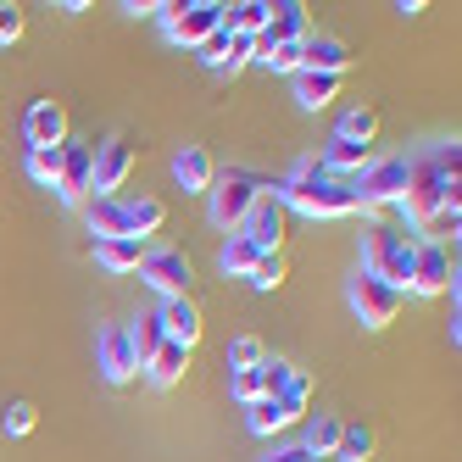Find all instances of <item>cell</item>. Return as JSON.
Segmentation results:
<instances>
[{
	"label": "cell",
	"instance_id": "1",
	"mask_svg": "<svg viewBox=\"0 0 462 462\" xmlns=\"http://www.w3.org/2000/svg\"><path fill=\"white\" fill-rule=\"evenodd\" d=\"M268 195L279 207H295L301 217H351L356 212V195L346 179H328L318 156H301L284 179L268 184Z\"/></svg>",
	"mask_w": 462,
	"mask_h": 462
},
{
	"label": "cell",
	"instance_id": "2",
	"mask_svg": "<svg viewBox=\"0 0 462 462\" xmlns=\"http://www.w3.org/2000/svg\"><path fill=\"white\" fill-rule=\"evenodd\" d=\"M457 168H462V151H457V140L451 145H440L435 156H423V162H412V179H407V195L395 201V212H402L407 223H429L440 207H457Z\"/></svg>",
	"mask_w": 462,
	"mask_h": 462
},
{
	"label": "cell",
	"instance_id": "3",
	"mask_svg": "<svg viewBox=\"0 0 462 462\" xmlns=\"http://www.w3.org/2000/svg\"><path fill=\"white\" fill-rule=\"evenodd\" d=\"M412 235L402 223H368V235H362V273H374L395 290H407L412 279Z\"/></svg>",
	"mask_w": 462,
	"mask_h": 462
},
{
	"label": "cell",
	"instance_id": "4",
	"mask_svg": "<svg viewBox=\"0 0 462 462\" xmlns=\"http://www.w3.org/2000/svg\"><path fill=\"white\" fill-rule=\"evenodd\" d=\"M407 179H412V162L407 156H374L362 173H351V195H356V212L368 207H395L407 195Z\"/></svg>",
	"mask_w": 462,
	"mask_h": 462
},
{
	"label": "cell",
	"instance_id": "5",
	"mask_svg": "<svg viewBox=\"0 0 462 462\" xmlns=\"http://www.w3.org/2000/svg\"><path fill=\"white\" fill-rule=\"evenodd\" d=\"M268 189V179H256L251 168H228V173H217L212 179V189H207V212H212V223L217 228H240V217L251 212V201Z\"/></svg>",
	"mask_w": 462,
	"mask_h": 462
},
{
	"label": "cell",
	"instance_id": "6",
	"mask_svg": "<svg viewBox=\"0 0 462 462\" xmlns=\"http://www.w3.org/2000/svg\"><path fill=\"white\" fill-rule=\"evenodd\" d=\"M162 28H168V40L173 45H207L217 28H228V6L223 0H189V6H156Z\"/></svg>",
	"mask_w": 462,
	"mask_h": 462
},
{
	"label": "cell",
	"instance_id": "7",
	"mask_svg": "<svg viewBox=\"0 0 462 462\" xmlns=\"http://www.w3.org/2000/svg\"><path fill=\"white\" fill-rule=\"evenodd\" d=\"M346 301H351V312H356L362 328H384V323H395V312H402L407 290H395V284H384V279L356 268V279L346 284Z\"/></svg>",
	"mask_w": 462,
	"mask_h": 462
},
{
	"label": "cell",
	"instance_id": "8",
	"mask_svg": "<svg viewBox=\"0 0 462 462\" xmlns=\"http://www.w3.org/2000/svg\"><path fill=\"white\" fill-rule=\"evenodd\" d=\"M412 295H446L457 290V262L446 251V240H418L412 245V279H407Z\"/></svg>",
	"mask_w": 462,
	"mask_h": 462
},
{
	"label": "cell",
	"instance_id": "9",
	"mask_svg": "<svg viewBox=\"0 0 462 462\" xmlns=\"http://www.w3.org/2000/svg\"><path fill=\"white\" fill-rule=\"evenodd\" d=\"M140 273H145V284H151V290H162V295H189V284H195L189 256H184V251H168V245L145 251Z\"/></svg>",
	"mask_w": 462,
	"mask_h": 462
},
{
	"label": "cell",
	"instance_id": "10",
	"mask_svg": "<svg viewBox=\"0 0 462 462\" xmlns=\"http://www.w3.org/2000/svg\"><path fill=\"white\" fill-rule=\"evenodd\" d=\"M23 140H28V151L68 145V106H61V101H34L28 117H23Z\"/></svg>",
	"mask_w": 462,
	"mask_h": 462
},
{
	"label": "cell",
	"instance_id": "11",
	"mask_svg": "<svg viewBox=\"0 0 462 462\" xmlns=\"http://www.w3.org/2000/svg\"><path fill=\"white\" fill-rule=\"evenodd\" d=\"M235 235H245L256 251H279V240H284V207L273 201L268 189H262L256 201H251V212L240 217V228H235Z\"/></svg>",
	"mask_w": 462,
	"mask_h": 462
},
{
	"label": "cell",
	"instance_id": "12",
	"mask_svg": "<svg viewBox=\"0 0 462 462\" xmlns=\"http://www.w3.org/2000/svg\"><path fill=\"white\" fill-rule=\"evenodd\" d=\"M128 168H134V145L128 140H101L95 145V173H89V189L95 195H117Z\"/></svg>",
	"mask_w": 462,
	"mask_h": 462
},
{
	"label": "cell",
	"instance_id": "13",
	"mask_svg": "<svg viewBox=\"0 0 462 462\" xmlns=\"http://www.w3.org/2000/svg\"><path fill=\"white\" fill-rule=\"evenodd\" d=\"M95 351H101V374L106 384H128L140 368H134V351H128V328L123 323H106L101 335H95Z\"/></svg>",
	"mask_w": 462,
	"mask_h": 462
},
{
	"label": "cell",
	"instance_id": "14",
	"mask_svg": "<svg viewBox=\"0 0 462 462\" xmlns=\"http://www.w3.org/2000/svg\"><path fill=\"white\" fill-rule=\"evenodd\" d=\"M156 323H162V335L173 346H184V351L201 340V307H195L189 295H168V301L156 307Z\"/></svg>",
	"mask_w": 462,
	"mask_h": 462
},
{
	"label": "cell",
	"instance_id": "15",
	"mask_svg": "<svg viewBox=\"0 0 462 462\" xmlns=\"http://www.w3.org/2000/svg\"><path fill=\"white\" fill-rule=\"evenodd\" d=\"M89 173H95V140L89 145H61V184H56V195L68 207H79L84 189H89Z\"/></svg>",
	"mask_w": 462,
	"mask_h": 462
},
{
	"label": "cell",
	"instance_id": "16",
	"mask_svg": "<svg viewBox=\"0 0 462 462\" xmlns=\"http://www.w3.org/2000/svg\"><path fill=\"white\" fill-rule=\"evenodd\" d=\"M301 68H307V73H340V79H346L351 45H346L340 34H307V40H301Z\"/></svg>",
	"mask_w": 462,
	"mask_h": 462
},
{
	"label": "cell",
	"instance_id": "17",
	"mask_svg": "<svg viewBox=\"0 0 462 462\" xmlns=\"http://www.w3.org/2000/svg\"><path fill=\"white\" fill-rule=\"evenodd\" d=\"M173 179H179V189H184V195H207V189H212V179H217L207 145H179V151H173Z\"/></svg>",
	"mask_w": 462,
	"mask_h": 462
},
{
	"label": "cell",
	"instance_id": "18",
	"mask_svg": "<svg viewBox=\"0 0 462 462\" xmlns=\"http://www.w3.org/2000/svg\"><path fill=\"white\" fill-rule=\"evenodd\" d=\"M340 73H290V89H295V106H301V112H323L328 101H335V95H340Z\"/></svg>",
	"mask_w": 462,
	"mask_h": 462
},
{
	"label": "cell",
	"instance_id": "19",
	"mask_svg": "<svg viewBox=\"0 0 462 462\" xmlns=\"http://www.w3.org/2000/svg\"><path fill=\"white\" fill-rule=\"evenodd\" d=\"M117 207H123V223H128V240H151L162 223H168V207L156 201V195H117Z\"/></svg>",
	"mask_w": 462,
	"mask_h": 462
},
{
	"label": "cell",
	"instance_id": "20",
	"mask_svg": "<svg viewBox=\"0 0 462 462\" xmlns=\"http://www.w3.org/2000/svg\"><path fill=\"white\" fill-rule=\"evenodd\" d=\"M301 412H307V407H295V402H268V395H262V402L245 407V429H251V435H279V429H290Z\"/></svg>",
	"mask_w": 462,
	"mask_h": 462
},
{
	"label": "cell",
	"instance_id": "21",
	"mask_svg": "<svg viewBox=\"0 0 462 462\" xmlns=\"http://www.w3.org/2000/svg\"><path fill=\"white\" fill-rule=\"evenodd\" d=\"M145 240H95V262H101L106 273H140L145 262Z\"/></svg>",
	"mask_w": 462,
	"mask_h": 462
},
{
	"label": "cell",
	"instance_id": "22",
	"mask_svg": "<svg viewBox=\"0 0 462 462\" xmlns=\"http://www.w3.org/2000/svg\"><path fill=\"white\" fill-rule=\"evenodd\" d=\"M84 217H89V235L95 240H128V223H123L117 195H95V201L84 207Z\"/></svg>",
	"mask_w": 462,
	"mask_h": 462
},
{
	"label": "cell",
	"instance_id": "23",
	"mask_svg": "<svg viewBox=\"0 0 462 462\" xmlns=\"http://www.w3.org/2000/svg\"><path fill=\"white\" fill-rule=\"evenodd\" d=\"M184 362H189V351L184 346H173V340H162V351L145 362V379L156 384V390H173L179 379H184Z\"/></svg>",
	"mask_w": 462,
	"mask_h": 462
},
{
	"label": "cell",
	"instance_id": "24",
	"mask_svg": "<svg viewBox=\"0 0 462 462\" xmlns=\"http://www.w3.org/2000/svg\"><path fill=\"white\" fill-rule=\"evenodd\" d=\"M262 262V251L245 240V235H228V245L217 251V268L228 273V279H251V268Z\"/></svg>",
	"mask_w": 462,
	"mask_h": 462
},
{
	"label": "cell",
	"instance_id": "25",
	"mask_svg": "<svg viewBox=\"0 0 462 462\" xmlns=\"http://www.w3.org/2000/svg\"><path fill=\"white\" fill-rule=\"evenodd\" d=\"M162 340H168V335H162V323H156V312H145L134 328H128V351H134V368L145 374V362L162 351Z\"/></svg>",
	"mask_w": 462,
	"mask_h": 462
},
{
	"label": "cell",
	"instance_id": "26",
	"mask_svg": "<svg viewBox=\"0 0 462 462\" xmlns=\"http://www.w3.org/2000/svg\"><path fill=\"white\" fill-rule=\"evenodd\" d=\"M340 429H346L340 418H328V412H318V418L307 423V451L328 462V457H335V446H340Z\"/></svg>",
	"mask_w": 462,
	"mask_h": 462
},
{
	"label": "cell",
	"instance_id": "27",
	"mask_svg": "<svg viewBox=\"0 0 462 462\" xmlns=\"http://www.w3.org/2000/svg\"><path fill=\"white\" fill-rule=\"evenodd\" d=\"M335 134H340V140H351V145H368V140L379 134V112H374V106H351V112L340 117Z\"/></svg>",
	"mask_w": 462,
	"mask_h": 462
},
{
	"label": "cell",
	"instance_id": "28",
	"mask_svg": "<svg viewBox=\"0 0 462 462\" xmlns=\"http://www.w3.org/2000/svg\"><path fill=\"white\" fill-rule=\"evenodd\" d=\"M335 457H340V462H368V457H374V429H368V423H346Z\"/></svg>",
	"mask_w": 462,
	"mask_h": 462
},
{
	"label": "cell",
	"instance_id": "29",
	"mask_svg": "<svg viewBox=\"0 0 462 462\" xmlns=\"http://www.w3.org/2000/svg\"><path fill=\"white\" fill-rule=\"evenodd\" d=\"M28 179L45 184V189H56L61 184V145L56 151H28Z\"/></svg>",
	"mask_w": 462,
	"mask_h": 462
},
{
	"label": "cell",
	"instance_id": "30",
	"mask_svg": "<svg viewBox=\"0 0 462 462\" xmlns=\"http://www.w3.org/2000/svg\"><path fill=\"white\" fill-rule=\"evenodd\" d=\"M290 379H295V368L284 356H262V395H268V402H279V395L290 390Z\"/></svg>",
	"mask_w": 462,
	"mask_h": 462
},
{
	"label": "cell",
	"instance_id": "31",
	"mask_svg": "<svg viewBox=\"0 0 462 462\" xmlns=\"http://www.w3.org/2000/svg\"><path fill=\"white\" fill-rule=\"evenodd\" d=\"M268 73H301V40H284V45H273V51H262L256 56Z\"/></svg>",
	"mask_w": 462,
	"mask_h": 462
},
{
	"label": "cell",
	"instance_id": "32",
	"mask_svg": "<svg viewBox=\"0 0 462 462\" xmlns=\"http://www.w3.org/2000/svg\"><path fill=\"white\" fill-rule=\"evenodd\" d=\"M228 390H235L240 407L262 402V362H256V368H235V374H228Z\"/></svg>",
	"mask_w": 462,
	"mask_h": 462
},
{
	"label": "cell",
	"instance_id": "33",
	"mask_svg": "<svg viewBox=\"0 0 462 462\" xmlns=\"http://www.w3.org/2000/svg\"><path fill=\"white\" fill-rule=\"evenodd\" d=\"M251 56H256V40L251 34H228V51H223V61H217L212 73H240Z\"/></svg>",
	"mask_w": 462,
	"mask_h": 462
},
{
	"label": "cell",
	"instance_id": "34",
	"mask_svg": "<svg viewBox=\"0 0 462 462\" xmlns=\"http://www.w3.org/2000/svg\"><path fill=\"white\" fill-rule=\"evenodd\" d=\"M251 284L256 290H279L284 284V251H262V262L251 268Z\"/></svg>",
	"mask_w": 462,
	"mask_h": 462
},
{
	"label": "cell",
	"instance_id": "35",
	"mask_svg": "<svg viewBox=\"0 0 462 462\" xmlns=\"http://www.w3.org/2000/svg\"><path fill=\"white\" fill-rule=\"evenodd\" d=\"M262 356H268V351H262V340L256 335H240L235 346H228V368H256Z\"/></svg>",
	"mask_w": 462,
	"mask_h": 462
},
{
	"label": "cell",
	"instance_id": "36",
	"mask_svg": "<svg viewBox=\"0 0 462 462\" xmlns=\"http://www.w3.org/2000/svg\"><path fill=\"white\" fill-rule=\"evenodd\" d=\"M17 40H23V6L0 0V45H17Z\"/></svg>",
	"mask_w": 462,
	"mask_h": 462
},
{
	"label": "cell",
	"instance_id": "37",
	"mask_svg": "<svg viewBox=\"0 0 462 462\" xmlns=\"http://www.w3.org/2000/svg\"><path fill=\"white\" fill-rule=\"evenodd\" d=\"M34 418H40L34 402H12V407H6V435H28V429H34Z\"/></svg>",
	"mask_w": 462,
	"mask_h": 462
},
{
	"label": "cell",
	"instance_id": "38",
	"mask_svg": "<svg viewBox=\"0 0 462 462\" xmlns=\"http://www.w3.org/2000/svg\"><path fill=\"white\" fill-rule=\"evenodd\" d=\"M457 223H462V212H457V207H440L423 228H429V240H440V235H457Z\"/></svg>",
	"mask_w": 462,
	"mask_h": 462
},
{
	"label": "cell",
	"instance_id": "39",
	"mask_svg": "<svg viewBox=\"0 0 462 462\" xmlns=\"http://www.w3.org/2000/svg\"><path fill=\"white\" fill-rule=\"evenodd\" d=\"M228 34H235V28H217V34H212L207 45H195V51H207V68H217V61H223V51H228Z\"/></svg>",
	"mask_w": 462,
	"mask_h": 462
},
{
	"label": "cell",
	"instance_id": "40",
	"mask_svg": "<svg viewBox=\"0 0 462 462\" xmlns=\"http://www.w3.org/2000/svg\"><path fill=\"white\" fill-rule=\"evenodd\" d=\"M307 457H312L307 446H279V451H268L262 462H307Z\"/></svg>",
	"mask_w": 462,
	"mask_h": 462
},
{
	"label": "cell",
	"instance_id": "41",
	"mask_svg": "<svg viewBox=\"0 0 462 462\" xmlns=\"http://www.w3.org/2000/svg\"><path fill=\"white\" fill-rule=\"evenodd\" d=\"M307 462H323V457H307Z\"/></svg>",
	"mask_w": 462,
	"mask_h": 462
}]
</instances>
